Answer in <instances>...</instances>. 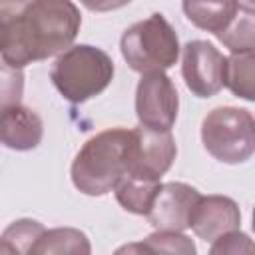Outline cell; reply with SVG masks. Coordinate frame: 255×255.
<instances>
[{
    "instance_id": "1",
    "label": "cell",
    "mask_w": 255,
    "mask_h": 255,
    "mask_svg": "<svg viewBox=\"0 0 255 255\" xmlns=\"http://www.w3.org/2000/svg\"><path fill=\"white\" fill-rule=\"evenodd\" d=\"M82 26L70 0H0V56L22 70L72 48Z\"/></svg>"
},
{
    "instance_id": "2",
    "label": "cell",
    "mask_w": 255,
    "mask_h": 255,
    "mask_svg": "<svg viewBox=\"0 0 255 255\" xmlns=\"http://www.w3.org/2000/svg\"><path fill=\"white\" fill-rule=\"evenodd\" d=\"M133 155V129L110 128L92 135L76 153L70 175L84 195L100 197L128 175Z\"/></svg>"
},
{
    "instance_id": "3",
    "label": "cell",
    "mask_w": 255,
    "mask_h": 255,
    "mask_svg": "<svg viewBox=\"0 0 255 255\" xmlns=\"http://www.w3.org/2000/svg\"><path fill=\"white\" fill-rule=\"evenodd\" d=\"M114 72V60L108 52L92 44H76L56 58L50 80L64 100L84 104L112 84Z\"/></svg>"
},
{
    "instance_id": "4",
    "label": "cell",
    "mask_w": 255,
    "mask_h": 255,
    "mask_svg": "<svg viewBox=\"0 0 255 255\" xmlns=\"http://www.w3.org/2000/svg\"><path fill=\"white\" fill-rule=\"evenodd\" d=\"M179 38L163 14L153 12L124 30L120 52L126 64L137 74L165 72L177 64Z\"/></svg>"
},
{
    "instance_id": "5",
    "label": "cell",
    "mask_w": 255,
    "mask_h": 255,
    "mask_svg": "<svg viewBox=\"0 0 255 255\" xmlns=\"http://www.w3.org/2000/svg\"><path fill=\"white\" fill-rule=\"evenodd\" d=\"M201 141L207 153L221 163H243L255 151V120L245 108L219 106L201 122Z\"/></svg>"
},
{
    "instance_id": "6",
    "label": "cell",
    "mask_w": 255,
    "mask_h": 255,
    "mask_svg": "<svg viewBox=\"0 0 255 255\" xmlns=\"http://www.w3.org/2000/svg\"><path fill=\"white\" fill-rule=\"evenodd\" d=\"M179 112V94L165 72L143 74L135 88V116L141 128L171 131Z\"/></svg>"
},
{
    "instance_id": "7",
    "label": "cell",
    "mask_w": 255,
    "mask_h": 255,
    "mask_svg": "<svg viewBox=\"0 0 255 255\" xmlns=\"http://www.w3.org/2000/svg\"><path fill=\"white\" fill-rule=\"evenodd\" d=\"M225 60L211 42L189 40L181 48V76L187 90L197 98H211L223 90Z\"/></svg>"
},
{
    "instance_id": "8",
    "label": "cell",
    "mask_w": 255,
    "mask_h": 255,
    "mask_svg": "<svg viewBox=\"0 0 255 255\" xmlns=\"http://www.w3.org/2000/svg\"><path fill=\"white\" fill-rule=\"evenodd\" d=\"M199 197L201 193L189 183L183 181L161 183L145 217L155 231L183 233L189 227L191 211Z\"/></svg>"
},
{
    "instance_id": "9",
    "label": "cell",
    "mask_w": 255,
    "mask_h": 255,
    "mask_svg": "<svg viewBox=\"0 0 255 255\" xmlns=\"http://www.w3.org/2000/svg\"><path fill=\"white\" fill-rule=\"evenodd\" d=\"M177 155V145L171 131H155L147 128H133V155L129 175L159 181L171 167Z\"/></svg>"
},
{
    "instance_id": "10",
    "label": "cell",
    "mask_w": 255,
    "mask_h": 255,
    "mask_svg": "<svg viewBox=\"0 0 255 255\" xmlns=\"http://www.w3.org/2000/svg\"><path fill=\"white\" fill-rule=\"evenodd\" d=\"M239 225V205L235 199L227 195H201L189 219V227L203 241H215L221 235L237 231Z\"/></svg>"
},
{
    "instance_id": "11",
    "label": "cell",
    "mask_w": 255,
    "mask_h": 255,
    "mask_svg": "<svg viewBox=\"0 0 255 255\" xmlns=\"http://www.w3.org/2000/svg\"><path fill=\"white\" fill-rule=\"evenodd\" d=\"M44 137L42 118L28 106H12L0 112V143L16 149L30 151L40 145Z\"/></svg>"
},
{
    "instance_id": "12",
    "label": "cell",
    "mask_w": 255,
    "mask_h": 255,
    "mask_svg": "<svg viewBox=\"0 0 255 255\" xmlns=\"http://www.w3.org/2000/svg\"><path fill=\"white\" fill-rule=\"evenodd\" d=\"M239 4L241 2H233V0H219V2L185 0L181 4V8L193 26H197L205 32H211L217 38L219 34H223L229 28L233 18L237 16Z\"/></svg>"
},
{
    "instance_id": "13",
    "label": "cell",
    "mask_w": 255,
    "mask_h": 255,
    "mask_svg": "<svg viewBox=\"0 0 255 255\" xmlns=\"http://www.w3.org/2000/svg\"><path fill=\"white\" fill-rule=\"evenodd\" d=\"M30 255H92V243L76 227H52L38 235Z\"/></svg>"
},
{
    "instance_id": "14",
    "label": "cell",
    "mask_w": 255,
    "mask_h": 255,
    "mask_svg": "<svg viewBox=\"0 0 255 255\" xmlns=\"http://www.w3.org/2000/svg\"><path fill=\"white\" fill-rule=\"evenodd\" d=\"M159 185H161V181H153V179H145V177L128 173L116 185L114 193H116L118 203L126 211H129L133 215H147Z\"/></svg>"
},
{
    "instance_id": "15",
    "label": "cell",
    "mask_w": 255,
    "mask_h": 255,
    "mask_svg": "<svg viewBox=\"0 0 255 255\" xmlns=\"http://www.w3.org/2000/svg\"><path fill=\"white\" fill-rule=\"evenodd\" d=\"M255 54L243 52V54H231L225 60V74H223V86L237 98H243L247 102L255 100Z\"/></svg>"
},
{
    "instance_id": "16",
    "label": "cell",
    "mask_w": 255,
    "mask_h": 255,
    "mask_svg": "<svg viewBox=\"0 0 255 255\" xmlns=\"http://www.w3.org/2000/svg\"><path fill=\"white\" fill-rule=\"evenodd\" d=\"M253 6L247 2L239 4V12L229 24V28L217 36V40L231 52V54H243L253 52L255 48V20H253Z\"/></svg>"
},
{
    "instance_id": "17",
    "label": "cell",
    "mask_w": 255,
    "mask_h": 255,
    "mask_svg": "<svg viewBox=\"0 0 255 255\" xmlns=\"http://www.w3.org/2000/svg\"><path fill=\"white\" fill-rule=\"evenodd\" d=\"M46 227L36 219H16L0 235V255H30L38 235Z\"/></svg>"
},
{
    "instance_id": "18",
    "label": "cell",
    "mask_w": 255,
    "mask_h": 255,
    "mask_svg": "<svg viewBox=\"0 0 255 255\" xmlns=\"http://www.w3.org/2000/svg\"><path fill=\"white\" fill-rule=\"evenodd\" d=\"M143 241L155 255H197L193 239L179 231H153Z\"/></svg>"
},
{
    "instance_id": "19",
    "label": "cell",
    "mask_w": 255,
    "mask_h": 255,
    "mask_svg": "<svg viewBox=\"0 0 255 255\" xmlns=\"http://www.w3.org/2000/svg\"><path fill=\"white\" fill-rule=\"evenodd\" d=\"M22 96H24V72L0 60V112L22 104Z\"/></svg>"
},
{
    "instance_id": "20",
    "label": "cell",
    "mask_w": 255,
    "mask_h": 255,
    "mask_svg": "<svg viewBox=\"0 0 255 255\" xmlns=\"http://www.w3.org/2000/svg\"><path fill=\"white\" fill-rule=\"evenodd\" d=\"M207 255H255L253 239L239 229L231 231L211 241V249Z\"/></svg>"
},
{
    "instance_id": "21",
    "label": "cell",
    "mask_w": 255,
    "mask_h": 255,
    "mask_svg": "<svg viewBox=\"0 0 255 255\" xmlns=\"http://www.w3.org/2000/svg\"><path fill=\"white\" fill-rule=\"evenodd\" d=\"M112 255H155V251L145 241H133V243L120 245Z\"/></svg>"
}]
</instances>
